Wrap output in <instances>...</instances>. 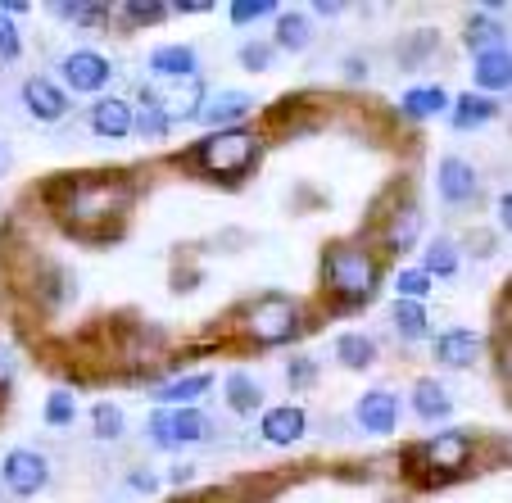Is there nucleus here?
<instances>
[{
	"mask_svg": "<svg viewBox=\"0 0 512 503\" xmlns=\"http://www.w3.org/2000/svg\"><path fill=\"white\" fill-rule=\"evenodd\" d=\"M431 463L435 467H449V472H454V467H463L467 463V436H463V431H445V436H435L431 440Z\"/></svg>",
	"mask_w": 512,
	"mask_h": 503,
	"instance_id": "f3484780",
	"label": "nucleus"
},
{
	"mask_svg": "<svg viewBox=\"0 0 512 503\" xmlns=\"http://www.w3.org/2000/svg\"><path fill=\"white\" fill-rule=\"evenodd\" d=\"M150 68H155V78H195V50L191 46H159L150 55Z\"/></svg>",
	"mask_w": 512,
	"mask_h": 503,
	"instance_id": "f8f14e48",
	"label": "nucleus"
},
{
	"mask_svg": "<svg viewBox=\"0 0 512 503\" xmlns=\"http://www.w3.org/2000/svg\"><path fill=\"white\" fill-rule=\"evenodd\" d=\"M277 46L304 50V46H309V23H304L300 14H281V19H277Z\"/></svg>",
	"mask_w": 512,
	"mask_h": 503,
	"instance_id": "393cba45",
	"label": "nucleus"
},
{
	"mask_svg": "<svg viewBox=\"0 0 512 503\" xmlns=\"http://www.w3.org/2000/svg\"><path fill=\"white\" fill-rule=\"evenodd\" d=\"M467 46L476 50V55H490V50H503V32L494 28V23H472V28H467Z\"/></svg>",
	"mask_w": 512,
	"mask_h": 503,
	"instance_id": "bb28decb",
	"label": "nucleus"
},
{
	"mask_svg": "<svg viewBox=\"0 0 512 503\" xmlns=\"http://www.w3.org/2000/svg\"><path fill=\"white\" fill-rule=\"evenodd\" d=\"M123 200V186L118 182H82L78 186V218H100L114 204Z\"/></svg>",
	"mask_w": 512,
	"mask_h": 503,
	"instance_id": "ddd939ff",
	"label": "nucleus"
},
{
	"mask_svg": "<svg viewBox=\"0 0 512 503\" xmlns=\"http://www.w3.org/2000/svg\"><path fill=\"white\" fill-rule=\"evenodd\" d=\"M508 46L503 50H490V55H476V82H481L485 91H503L512 82V73H508Z\"/></svg>",
	"mask_w": 512,
	"mask_h": 503,
	"instance_id": "dca6fc26",
	"label": "nucleus"
},
{
	"mask_svg": "<svg viewBox=\"0 0 512 503\" xmlns=\"http://www.w3.org/2000/svg\"><path fill=\"white\" fill-rule=\"evenodd\" d=\"M132 127L145 136V141H164V136H168V118H164V109H159L150 96H141V114H132Z\"/></svg>",
	"mask_w": 512,
	"mask_h": 503,
	"instance_id": "412c9836",
	"label": "nucleus"
},
{
	"mask_svg": "<svg viewBox=\"0 0 512 503\" xmlns=\"http://www.w3.org/2000/svg\"><path fill=\"white\" fill-rule=\"evenodd\" d=\"M0 476H5V485H10L14 494H37L41 485H46L50 467H46V458L32 454V449H14V454H5Z\"/></svg>",
	"mask_w": 512,
	"mask_h": 503,
	"instance_id": "39448f33",
	"label": "nucleus"
},
{
	"mask_svg": "<svg viewBox=\"0 0 512 503\" xmlns=\"http://www.w3.org/2000/svg\"><path fill=\"white\" fill-rule=\"evenodd\" d=\"M23 100H28L32 118H46V123H55V118L68 114L64 91H59L55 82H46V78H28V82H23Z\"/></svg>",
	"mask_w": 512,
	"mask_h": 503,
	"instance_id": "6e6552de",
	"label": "nucleus"
},
{
	"mask_svg": "<svg viewBox=\"0 0 512 503\" xmlns=\"http://www.w3.org/2000/svg\"><path fill=\"white\" fill-rule=\"evenodd\" d=\"M395 322H399V331H404L408 340L426 336V313H422V304H408V300H399V304H395Z\"/></svg>",
	"mask_w": 512,
	"mask_h": 503,
	"instance_id": "cd10ccee",
	"label": "nucleus"
},
{
	"mask_svg": "<svg viewBox=\"0 0 512 503\" xmlns=\"http://www.w3.org/2000/svg\"><path fill=\"white\" fill-rule=\"evenodd\" d=\"M227 390H232V408H236V413H250V408H259V386H254L245 372H236V377L227 381Z\"/></svg>",
	"mask_w": 512,
	"mask_h": 503,
	"instance_id": "c85d7f7f",
	"label": "nucleus"
},
{
	"mask_svg": "<svg viewBox=\"0 0 512 503\" xmlns=\"http://www.w3.org/2000/svg\"><path fill=\"white\" fill-rule=\"evenodd\" d=\"M241 64H245V68H268V46H259V41H250V46L241 50Z\"/></svg>",
	"mask_w": 512,
	"mask_h": 503,
	"instance_id": "f704fd0d",
	"label": "nucleus"
},
{
	"mask_svg": "<svg viewBox=\"0 0 512 503\" xmlns=\"http://www.w3.org/2000/svg\"><path fill=\"white\" fill-rule=\"evenodd\" d=\"M109 73H114L109 59L96 55V50H73V55L64 59V78L73 91H100L109 82Z\"/></svg>",
	"mask_w": 512,
	"mask_h": 503,
	"instance_id": "423d86ee",
	"label": "nucleus"
},
{
	"mask_svg": "<svg viewBox=\"0 0 512 503\" xmlns=\"http://www.w3.org/2000/svg\"><path fill=\"white\" fill-rule=\"evenodd\" d=\"M413 408L422 417H449L454 413V399L445 395V386H435V381H422L417 386V395H413Z\"/></svg>",
	"mask_w": 512,
	"mask_h": 503,
	"instance_id": "aec40b11",
	"label": "nucleus"
},
{
	"mask_svg": "<svg viewBox=\"0 0 512 503\" xmlns=\"http://www.w3.org/2000/svg\"><path fill=\"white\" fill-rule=\"evenodd\" d=\"M254 136L245 132H218L209 136V141H200V150H195V159H200L204 168H209L213 177H241L245 168H250L254 159Z\"/></svg>",
	"mask_w": 512,
	"mask_h": 503,
	"instance_id": "f257e3e1",
	"label": "nucleus"
},
{
	"mask_svg": "<svg viewBox=\"0 0 512 503\" xmlns=\"http://www.w3.org/2000/svg\"><path fill=\"white\" fill-rule=\"evenodd\" d=\"M399 295H404L408 304L413 300H422V295H431V277H426V272H399Z\"/></svg>",
	"mask_w": 512,
	"mask_h": 503,
	"instance_id": "2f4dec72",
	"label": "nucleus"
},
{
	"mask_svg": "<svg viewBox=\"0 0 512 503\" xmlns=\"http://www.w3.org/2000/svg\"><path fill=\"white\" fill-rule=\"evenodd\" d=\"M250 336L259 340V345H277V340L295 336L300 331V313H295V304L281 300V295H268V300H259L250 309Z\"/></svg>",
	"mask_w": 512,
	"mask_h": 503,
	"instance_id": "7ed1b4c3",
	"label": "nucleus"
},
{
	"mask_svg": "<svg viewBox=\"0 0 512 503\" xmlns=\"http://www.w3.org/2000/svg\"><path fill=\"white\" fill-rule=\"evenodd\" d=\"M395 422H399V399L390 390H368V395L358 399V426L363 431L386 436V431H395Z\"/></svg>",
	"mask_w": 512,
	"mask_h": 503,
	"instance_id": "0eeeda50",
	"label": "nucleus"
},
{
	"mask_svg": "<svg viewBox=\"0 0 512 503\" xmlns=\"http://www.w3.org/2000/svg\"><path fill=\"white\" fill-rule=\"evenodd\" d=\"M127 14H132V19H145V23H150V19H159V14H164V5H132Z\"/></svg>",
	"mask_w": 512,
	"mask_h": 503,
	"instance_id": "c9c22d12",
	"label": "nucleus"
},
{
	"mask_svg": "<svg viewBox=\"0 0 512 503\" xmlns=\"http://www.w3.org/2000/svg\"><path fill=\"white\" fill-rule=\"evenodd\" d=\"M204 431H209V422H204L200 413H191V408L159 413L155 422H150V436H155V445H195V440H204Z\"/></svg>",
	"mask_w": 512,
	"mask_h": 503,
	"instance_id": "20e7f679",
	"label": "nucleus"
},
{
	"mask_svg": "<svg viewBox=\"0 0 512 503\" xmlns=\"http://www.w3.org/2000/svg\"><path fill=\"white\" fill-rule=\"evenodd\" d=\"M476 349H481V336L476 331H445L440 336V345H435V354H440V363H449V368H463V363H472Z\"/></svg>",
	"mask_w": 512,
	"mask_h": 503,
	"instance_id": "2eb2a0df",
	"label": "nucleus"
},
{
	"mask_svg": "<svg viewBox=\"0 0 512 503\" xmlns=\"http://www.w3.org/2000/svg\"><path fill=\"white\" fill-rule=\"evenodd\" d=\"M5 381H10V354L0 349V386H5Z\"/></svg>",
	"mask_w": 512,
	"mask_h": 503,
	"instance_id": "e433bc0d",
	"label": "nucleus"
},
{
	"mask_svg": "<svg viewBox=\"0 0 512 503\" xmlns=\"http://www.w3.org/2000/svg\"><path fill=\"white\" fill-rule=\"evenodd\" d=\"M73 413H78V404H73V395H68V390H55V395L46 399V422L50 426H68V422H73Z\"/></svg>",
	"mask_w": 512,
	"mask_h": 503,
	"instance_id": "c756f323",
	"label": "nucleus"
},
{
	"mask_svg": "<svg viewBox=\"0 0 512 503\" xmlns=\"http://www.w3.org/2000/svg\"><path fill=\"white\" fill-rule=\"evenodd\" d=\"M19 55V32H14L10 19H0V59H14Z\"/></svg>",
	"mask_w": 512,
	"mask_h": 503,
	"instance_id": "72a5a7b5",
	"label": "nucleus"
},
{
	"mask_svg": "<svg viewBox=\"0 0 512 503\" xmlns=\"http://www.w3.org/2000/svg\"><path fill=\"white\" fill-rule=\"evenodd\" d=\"M445 105H449V96L440 87H417V91H408L404 96V114L408 118H435Z\"/></svg>",
	"mask_w": 512,
	"mask_h": 503,
	"instance_id": "6ab92c4d",
	"label": "nucleus"
},
{
	"mask_svg": "<svg viewBox=\"0 0 512 503\" xmlns=\"http://www.w3.org/2000/svg\"><path fill=\"white\" fill-rule=\"evenodd\" d=\"M209 386L213 381L204 377V372H195V377H177V381H168V386H159L155 399H164V404H191V399H200Z\"/></svg>",
	"mask_w": 512,
	"mask_h": 503,
	"instance_id": "a211bd4d",
	"label": "nucleus"
},
{
	"mask_svg": "<svg viewBox=\"0 0 512 503\" xmlns=\"http://www.w3.org/2000/svg\"><path fill=\"white\" fill-rule=\"evenodd\" d=\"M417 232H422V213H417V209H404L395 223H390V245H395V254L408 250V245L417 241Z\"/></svg>",
	"mask_w": 512,
	"mask_h": 503,
	"instance_id": "a878e982",
	"label": "nucleus"
},
{
	"mask_svg": "<svg viewBox=\"0 0 512 503\" xmlns=\"http://www.w3.org/2000/svg\"><path fill=\"white\" fill-rule=\"evenodd\" d=\"M96 436L100 440H118V436H123V413H118L114 404H100L96 408Z\"/></svg>",
	"mask_w": 512,
	"mask_h": 503,
	"instance_id": "7c9ffc66",
	"label": "nucleus"
},
{
	"mask_svg": "<svg viewBox=\"0 0 512 503\" xmlns=\"http://www.w3.org/2000/svg\"><path fill=\"white\" fill-rule=\"evenodd\" d=\"M336 354H340V363H349V368H368L372 358H377V349H372L368 336H340Z\"/></svg>",
	"mask_w": 512,
	"mask_h": 503,
	"instance_id": "5701e85b",
	"label": "nucleus"
},
{
	"mask_svg": "<svg viewBox=\"0 0 512 503\" xmlns=\"http://www.w3.org/2000/svg\"><path fill=\"white\" fill-rule=\"evenodd\" d=\"M263 436H268V445H295L304 436V413L300 408H272L263 417Z\"/></svg>",
	"mask_w": 512,
	"mask_h": 503,
	"instance_id": "4468645a",
	"label": "nucleus"
},
{
	"mask_svg": "<svg viewBox=\"0 0 512 503\" xmlns=\"http://www.w3.org/2000/svg\"><path fill=\"white\" fill-rule=\"evenodd\" d=\"M263 14H272L268 0H254V5H232V23H254V19H263Z\"/></svg>",
	"mask_w": 512,
	"mask_h": 503,
	"instance_id": "473e14b6",
	"label": "nucleus"
},
{
	"mask_svg": "<svg viewBox=\"0 0 512 503\" xmlns=\"http://www.w3.org/2000/svg\"><path fill=\"white\" fill-rule=\"evenodd\" d=\"M91 127H96L100 136H109V141H118V136L132 132V105H127V100H100V105L91 109Z\"/></svg>",
	"mask_w": 512,
	"mask_h": 503,
	"instance_id": "9b49d317",
	"label": "nucleus"
},
{
	"mask_svg": "<svg viewBox=\"0 0 512 503\" xmlns=\"http://www.w3.org/2000/svg\"><path fill=\"white\" fill-rule=\"evenodd\" d=\"M458 268V250L449 241H431V250H426V277H454Z\"/></svg>",
	"mask_w": 512,
	"mask_h": 503,
	"instance_id": "b1692460",
	"label": "nucleus"
},
{
	"mask_svg": "<svg viewBox=\"0 0 512 503\" xmlns=\"http://www.w3.org/2000/svg\"><path fill=\"white\" fill-rule=\"evenodd\" d=\"M327 281H331V291L368 300L372 286H377V263H372L363 250H331L327 254Z\"/></svg>",
	"mask_w": 512,
	"mask_h": 503,
	"instance_id": "f03ea898",
	"label": "nucleus"
},
{
	"mask_svg": "<svg viewBox=\"0 0 512 503\" xmlns=\"http://www.w3.org/2000/svg\"><path fill=\"white\" fill-rule=\"evenodd\" d=\"M494 114H499V105H494V100H485V96H463V100H458V109H454V123H458V127H481V123H490Z\"/></svg>",
	"mask_w": 512,
	"mask_h": 503,
	"instance_id": "4be33fe9",
	"label": "nucleus"
},
{
	"mask_svg": "<svg viewBox=\"0 0 512 503\" xmlns=\"http://www.w3.org/2000/svg\"><path fill=\"white\" fill-rule=\"evenodd\" d=\"M440 195H445L449 204H467L476 195V173L467 159H445V164H440Z\"/></svg>",
	"mask_w": 512,
	"mask_h": 503,
	"instance_id": "9d476101",
	"label": "nucleus"
},
{
	"mask_svg": "<svg viewBox=\"0 0 512 503\" xmlns=\"http://www.w3.org/2000/svg\"><path fill=\"white\" fill-rule=\"evenodd\" d=\"M250 105H254V100L245 96V91H218V96H204L200 118L209 127H223V123H236V118L250 114Z\"/></svg>",
	"mask_w": 512,
	"mask_h": 503,
	"instance_id": "1a4fd4ad",
	"label": "nucleus"
}]
</instances>
